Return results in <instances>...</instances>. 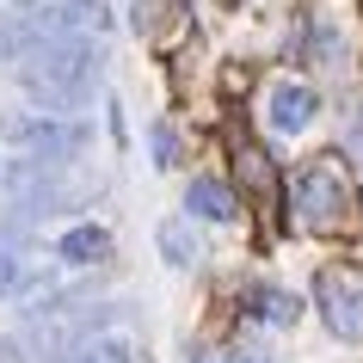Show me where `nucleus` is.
<instances>
[{"label": "nucleus", "mask_w": 363, "mask_h": 363, "mask_svg": "<svg viewBox=\"0 0 363 363\" xmlns=\"http://www.w3.org/2000/svg\"><path fill=\"white\" fill-rule=\"evenodd\" d=\"M154 247H160V259H167L172 271H185V265H197V234H191V222H160L154 228Z\"/></svg>", "instance_id": "f8f14e48"}, {"label": "nucleus", "mask_w": 363, "mask_h": 363, "mask_svg": "<svg viewBox=\"0 0 363 363\" xmlns=\"http://www.w3.org/2000/svg\"><path fill=\"white\" fill-rule=\"evenodd\" d=\"M185 216H191V222H234V216H240L234 185L228 179H210V172L191 179V185H185Z\"/></svg>", "instance_id": "1a4fd4ad"}, {"label": "nucleus", "mask_w": 363, "mask_h": 363, "mask_svg": "<svg viewBox=\"0 0 363 363\" xmlns=\"http://www.w3.org/2000/svg\"><path fill=\"white\" fill-rule=\"evenodd\" d=\"M25 25H31V43H43V38H105L111 31V6L105 0H38L25 13Z\"/></svg>", "instance_id": "7ed1b4c3"}, {"label": "nucleus", "mask_w": 363, "mask_h": 363, "mask_svg": "<svg viewBox=\"0 0 363 363\" xmlns=\"http://www.w3.org/2000/svg\"><path fill=\"white\" fill-rule=\"evenodd\" d=\"M289 203H296V222L302 228H333L345 210V191H339V172L314 160V167L296 172V185H289Z\"/></svg>", "instance_id": "20e7f679"}, {"label": "nucleus", "mask_w": 363, "mask_h": 363, "mask_svg": "<svg viewBox=\"0 0 363 363\" xmlns=\"http://www.w3.org/2000/svg\"><path fill=\"white\" fill-rule=\"evenodd\" d=\"M56 363H135V339L117 333V326H105V333H93V339H80L74 351H62Z\"/></svg>", "instance_id": "9d476101"}, {"label": "nucleus", "mask_w": 363, "mask_h": 363, "mask_svg": "<svg viewBox=\"0 0 363 363\" xmlns=\"http://www.w3.org/2000/svg\"><path fill=\"white\" fill-rule=\"evenodd\" d=\"M0 363H31V357H25L19 339H0Z\"/></svg>", "instance_id": "2eb2a0df"}, {"label": "nucleus", "mask_w": 363, "mask_h": 363, "mask_svg": "<svg viewBox=\"0 0 363 363\" xmlns=\"http://www.w3.org/2000/svg\"><path fill=\"white\" fill-rule=\"evenodd\" d=\"M314 111H320V99H314V86H302V80H277L265 93V123L277 135H302L308 123H314Z\"/></svg>", "instance_id": "0eeeda50"}, {"label": "nucleus", "mask_w": 363, "mask_h": 363, "mask_svg": "<svg viewBox=\"0 0 363 363\" xmlns=\"http://www.w3.org/2000/svg\"><path fill=\"white\" fill-rule=\"evenodd\" d=\"M247 314L259 326H296L302 320V302H296L289 289H277V284H252L247 289Z\"/></svg>", "instance_id": "9b49d317"}, {"label": "nucleus", "mask_w": 363, "mask_h": 363, "mask_svg": "<svg viewBox=\"0 0 363 363\" xmlns=\"http://www.w3.org/2000/svg\"><path fill=\"white\" fill-rule=\"evenodd\" d=\"M13 68H19V86L31 93L38 111L80 117V105H93L99 80H105V43L99 38H43Z\"/></svg>", "instance_id": "f257e3e1"}, {"label": "nucleus", "mask_w": 363, "mask_h": 363, "mask_svg": "<svg viewBox=\"0 0 363 363\" xmlns=\"http://www.w3.org/2000/svg\"><path fill=\"white\" fill-rule=\"evenodd\" d=\"M216 363H228V357H216Z\"/></svg>", "instance_id": "aec40b11"}, {"label": "nucleus", "mask_w": 363, "mask_h": 363, "mask_svg": "<svg viewBox=\"0 0 363 363\" xmlns=\"http://www.w3.org/2000/svg\"><path fill=\"white\" fill-rule=\"evenodd\" d=\"M228 363H265V357H259V351H234Z\"/></svg>", "instance_id": "f3484780"}, {"label": "nucleus", "mask_w": 363, "mask_h": 363, "mask_svg": "<svg viewBox=\"0 0 363 363\" xmlns=\"http://www.w3.org/2000/svg\"><path fill=\"white\" fill-rule=\"evenodd\" d=\"M50 284V271L38 265L31 234H0V302H25Z\"/></svg>", "instance_id": "423d86ee"}, {"label": "nucleus", "mask_w": 363, "mask_h": 363, "mask_svg": "<svg viewBox=\"0 0 363 363\" xmlns=\"http://www.w3.org/2000/svg\"><path fill=\"white\" fill-rule=\"evenodd\" d=\"M351 148H363V117H351Z\"/></svg>", "instance_id": "dca6fc26"}, {"label": "nucleus", "mask_w": 363, "mask_h": 363, "mask_svg": "<svg viewBox=\"0 0 363 363\" xmlns=\"http://www.w3.org/2000/svg\"><path fill=\"white\" fill-rule=\"evenodd\" d=\"M31 50V25L25 13H0V62H19Z\"/></svg>", "instance_id": "ddd939ff"}, {"label": "nucleus", "mask_w": 363, "mask_h": 363, "mask_svg": "<svg viewBox=\"0 0 363 363\" xmlns=\"http://www.w3.org/2000/svg\"><path fill=\"white\" fill-rule=\"evenodd\" d=\"M111 259V234L99 228V222H74V228L56 240V265H68V271H93V265H105Z\"/></svg>", "instance_id": "6e6552de"}, {"label": "nucleus", "mask_w": 363, "mask_h": 363, "mask_svg": "<svg viewBox=\"0 0 363 363\" xmlns=\"http://www.w3.org/2000/svg\"><path fill=\"white\" fill-rule=\"evenodd\" d=\"M148 154H154V167H160V172H167V167H179V154H185V142H179V130H172L167 117H160V123L148 130Z\"/></svg>", "instance_id": "4468645a"}, {"label": "nucleus", "mask_w": 363, "mask_h": 363, "mask_svg": "<svg viewBox=\"0 0 363 363\" xmlns=\"http://www.w3.org/2000/svg\"><path fill=\"white\" fill-rule=\"evenodd\" d=\"M25 6H38V0H25Z\"/></svg>", "instance_id": "6ab92c4d"}, {"label": "nucleus", "mask_w": 363, "mask_h": 363, "mask_svg": "<svg viewBox=\"0 0 363 363\" xmlns=\"http://www.w3.org/2000/svg\"><path fill=\"white\" fill-rule=\"evenodd\" d=\"M0 135L19 154L50 160V167H74L80 154L93 148V130L80 117H56V111H13V117H0Z\"/></svg>", "instance_id": "f03ea898"}, {"label": "nucleus", "mask_w": 363, "mask_h": 363, "mask_svg": "<svg viewBox=\"0 0 363 363\" xmlns=\"http://www.w3.org/2000/svg\"><path fill=\"white\" fill-rule=\"evenodd\" d=\"M222 6H247V0H222Z\"/></svg>", "instance_id": "a211bd4d"}, {"label": "nucleus", "mask_w": 363, "mask_h": 363, "mask_svg": "<svg viewBox=\"0 0 363 363\" xmlns=\"http://www.w3.org/2000/svg\"><path fill=\"white\" fill-rule=\"evenodd\" d=\"M314 308H320L326 333H339V339H363V289L339 271H320L314 277Z\"/></svg>", "instance_id": "39448f33"}]
</instances>
